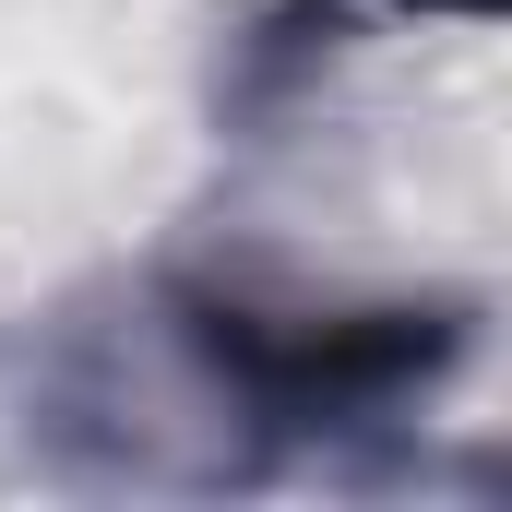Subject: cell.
Instances as JSON below:
<instances>
[{
	"instance_id": "obj_1",
	"label": "cell",
	"mask_w": 512,
	"mask_h": 512,
	"mask_svg": "<svg viewBox=\"0 0 512 512\" xmlns=\"http://www.w3.org/2000/svg\"><path fill=\"white\" fill-rule=\"evenodd\" d=\"M393 12H465V24H489L501 0H393Z\"/></svg>"
}]
</instances>
